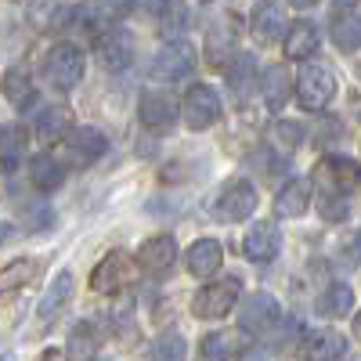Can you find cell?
<instances>
[{
    "instance_id": "8d00e7d4",
    "label": "cell",
    "mask_w": 361,
    "mask_h": 361,
    "mask_svg": "<svg viewBox=\"0 0 361 361\" xmlns=\"http://www.w3.org/2000/svg\"><path fill=\"white\" fill-rule=\"evenodd\" d=\"M40 361H69V354H66V350H44Z\"/></svg>"
},
{
    "instance_id": "2e32d148",
    "label": "cell",
    "mask_w": 361,
    "mask_h": 361,
    "mask_svg": "<svg viewBox=\"0 0 361 361\" xmlns=\"http://www.w3.org/2000/svg\"><path fill=\"white\" fill-rule=\"evenodd\" d=\"M173 260H177L173 235H152V238H145L141 250H137V267H141V271H152V275L166 271Z\"/></svg>"
},
{
    "instance_id": "277c9868",
    "label": "cell",
    "mask_w": 361,
    "mask_h": 361,
    "mask_svg": "<svg viewBox=\"0 0 361 361\" xmlns=\"http://www.w3.org/2000/svg\"><path fill=\"white\" fill-rule=\"evenodd\" d=\"M357 159L350 156H325L318 166H314V180H311V188H325V195H350L357 188Z\"/></svg>"
},
{
    "instance_id": "4316f807",
    "label": "cell",
    "mask_w": 361,
    "mask_h": 361,
    "mask_svg": "<svg viewBox=\"0 0 361 361\" xmlns=\"http://www.w3.org/2000/svg\"><path fill=\"white\" fill-rule=\"evenodd\" d=\"M314 311L322 318H347L354 311V289L347 282H333L318 300H314Z\"/></svg>"
},
{
    "instance_id": "ba28073f",
    "label": "cell",
    "mask_w": 361,
    "mask_h": 361,
    "mask_svg": "<svg viewBox=\"0 0 361 361\" xmlns=\"http://www.w3.org/2000/svg\"><path fill=\"white\" fill-rule=\"evenodd\" d=\"M134 282V260L123 250H112L90 275V289L94 293H119Z\"/></svg>"
},
{
    "instance_id": "9a60e30c",
    "label": "cell",
    "mask_w": 361,
    "mask_h": 361,
    "mask_svg": "<svg viewBox=\"0 0 361 361\" xmlns=\"http://www.w3.org/2000/svg\"><path fill=\"white\" fill-rule=\"evenodd\" d=\"M29 22H33V29H40V33H54V29H62L73 22V4L69 0H29L25 8Z\"/></svg>"
},
{
    "instance_id": "cb8c5ba5",
    "label": "cell",
    "mask_w": 361,
    "mask_h": 361,
    "mask_svg": "<svg viewBox=\"0 0 361 361\" xmlns=\"http://www.w3.org/2000/svg\"><path fill=\"white\" fill-rule=\"evenodd\" d=\"M98 58L109 73H123L130 62H134V40L127 33H112L98 44Z\"/></svg>"
},
{
    "instance_id": "f35d334b",
    "label": "cell",
    "mask_w": 361,
    "mask_h": 361,
    "mask_svg": "<svg viewBox=\"0 0 361 361\" xmlns=\"http://www.w3.org/2000/svg\"><path fill=\"white\" fill-rule=\"evenodd\" d=\"M4 238H8V228H4V224H0V246H4Z\"/></svg>"
},
{
    "instance_id": "74e56055",
    "label": "cell",
    "mask_w": 361,
    "mask_h": 361,
    "mask_svg": "<svg viewBox=\"0 0 361 361\" xmlns=\"http://www.w3.org/2000/svg\"><path fill=\"white\" fill-rule=\"evenodd\" d=\"M289 4H293V8H314L318 0H289Z\"/></svg>"
},
{
    "instance_id": "30bf717a",
    "label": "cell",
    "mask_w": 361,
    "mask_h": 361,
    "mask_svg": "<svg viewBox=\"0 0 361 361\" xmlns=\"http://www.w3.org/2000/svg\"><path fill=\"white\" fill-rule=\"evenodd\" d=\"M192 69H195V47L188 40H170L156 51L152 73L159 80H185Z\"/></svg>"
},
{
    "instance_id": "d6a6232c",
    "label": "cell",
    "mask_w": 361,
    "mask_h": 361,
    "mask_svg": "<svg viewBox=\"0 0 361 361\" xmlns=\"http://www.w3.org/2000/svg\"><path fill=\"white\" fill-rule=\"evenodd\" d=\"M94 347H98L94 329H90L87 322L76 325V329H73V354H76V357H90V354H94Z\"/></svg>"
},
{
    "instance_id": "5bb4252c",
    "label": "cell",
    "mask_w": 361,
    "mask_h": 361,
    "mask_svg": "<svg viewBox=\"0 0 361 361\" xmlns=\"http://www.w3.org/2000/svg\"><path fill=\"white\" fill-rule=\"evenodd\" d=\"M318 44H322V33H318V25H314V22L300 18V22L286 25L282 47H286V58H293V62H307V58L318 51Z\"/></svg>"
},
{
    "instance_id": "7a4b0ae2",
    "label": "cell",
    "mask_w": 361,
    "mask_h": 361,
    "mask_svg": "<svg viewBox=\"0 0 361 361\" xmlns=\"http://www.w3.org/2000/svg\"><path fill=\"white\" fill-rule=\"evenodd\" d=\"M87 73V54L76 44H54L44 58V76L58 90H73Z\"/></svg>"
},
{
    "instance_id": "4fadbf2b",
    "label": "cell",
    "mask_w": 361,
    "mask_h": 361,
    "mask_svg": "<svg viewBox=\"0 0 361 361\" xmlns=\"http://www.w3.org/2000/svg\"><path fill=\"white\" fill-rule=\"evenodd\" d=\"M137 116L148 130H166L177 123V102L166 94V90H145L137 102Z\"/></svg>"
},
{
    "instance_id": "8fae6325",
    "label": "cell",
    "mask_w": 361,
    "mask_h": 361,
    "mask_svg": "<svg viewBox=\"0 0 361 361\" xmlns=\"http://www.w3.org/2000/svg\"><path fill=\"white\" fill-rule=\"evenodd\" d=\"M279 250H282V231H279L275 221H257V224H250V231H246V238H243L246 260L267 264V260L279 257Z\"/></svg>"
},
{
    "instance_id": "8992f818",
    "label": "cell",
    "mask_w": 361,
    "mask_h": 361,
    "mask_svg": "<svg viewBox=\"0 0 361 361\" xmlns=\"http://www.w3.org/2000/svg\"><path fill=\"white\" fill-rule=\"evenodd\" d=\"M105 148H109V137L98 127H73L62 137V156L76 166H90L94 159H102Z\"/></svg>"
},
{
    "instance_id": "83f0119b",
    "label": "cell",
    "mask_w": 361,
    "mask_h": 361,
    "mask_svg": "<svg viewBox=\"0 0 361 361\" xmlns=\"http://www.w3.org/2000/svg\"><path fill=\"white\" fill-rule=\"evenodd\" d=\"M73 127H76V119H73V109L69 105H47L37 116V130H40L44 141H62Z\"/></svg>"
},
{
    "instance_id": "3957f363",
    "label": "cell",
    "mask_w": 361,
    "mask_h": 361,
    "mask_svg": "<svg viewBox=\"0 0 361 361\" xmlns=\"http://www.w3.org/2000/svg\"><path fill=\"white\" fill-rule=\"evenodd\" d=\"M238 293H243V282L238 279H221V282H209L192 296V314L195 318H224L235 304H238Z\"/></svg>"
},
{
    "instance_id": "5b68a950",
    "label": "cell",
    "mask_w": 361,
    "mask_h": 361,
    "mask_svg": "<svg viewBox=\"0 0 361 361\" xmlns=\"http://www.w3.org/2000/svg\"><path fill=\"white\" fill-rule=\"evenodd\" d=\"M221 119V94L209 83H192L185 94V123L188 130H209Z\"/></svg>"
},
{
    "instance_id": "d6986e66",
    "label": "cell",
    "mask_w": 361,
    "mask_h": 361,
    "mask_svg": "<svg viewBox=\"0 0 361 361\" xmlns=\"http://www.w3.org/2000/svg\"><path fill=\"white\" fill-rule=\"evenodd\" d=\"M307 206H311V180L296 177V180H289L286 188H279V195H275V217H286V221L304 217Z\"/></svg>"
},
{
    "instance_id": "484cf974",
    "label": "cell",
    "mask_w": 361,
    "mask_h": 361,
    "mask_svg": "<svg viewBox=\"0 0 361 361\" xmlns=\"http://www.w3.org/2000/svg\"><path fill=\"white\" fill-rule=\"evenodd\" d=\"M333 40H336V47L347 51V54L357 51V44H361V18H357L354 4L333 8Z\"/></svg>"
},
{
    "instance_id": "44dd1931",
    "label": "cell",
    "mask_w": 361,
    "mask_h": 361,
    "mask_svg": "<svg viewBox=\"0 0 361 361\" xmlns=\"http://www.w3.org/2000/svg\"><path fill=\"white\" fill-rule=\"evenodd\" d=\"M304 350H307V361H340L347 354V336L336 333V329H318V333L307 336Z\"/></svg>"
},
{
    "instance_id": "ffe728a7",
    "label": "cell",
    "mask_w": 361,
    "mask_h": 361,
    "mask_svg": "<svg viewBox=\"0 0 361 361\" xmlns=\"http://www.w3.org/2000/svg\"><path fill=\"white\" fill-rule=\"evenodd\" d=\"M40 275V260L33 257H22V260H11L8 267H0V296H15L22 293L25 286H33Z\"/></svg>"
},
{
    "instance_id": "7c38bea8",
    "label": "cell",
    "mask_w": 361,
    "mask_h": 361,
    "mask_svg": "<svg viewBox=\"0 0 361 361\" xmlns=\"http://www.w3.org/2000/svg\"><path fill=\"white\" fill-rule=\"evenodd\" d=\"M250 33L260 44H279V37H286V8L279 0H257L250 15Z\"/></svg>"
},
{
    "instance_id": "d4e9b609",
    "label": "cell",
    "mask_w": 361,
    "mask_h": 361,
    "mask_svg": "<svg viewBox=\"0 0 361 361\" xmlns=\"http://www.w3.org/2000/svg\"><path fill=\"white\" fill-rule=\"evenodd\" d=\"M0 90H4L8 105H15V109H29V105L37 102L33 76H29L25 69H18V66H11V69L4 73V80H0Z\"/></svg>"
},
{
    "instance_id": "ac0fdd59",
    "label": "cell",
    "mask_w": 361,
    "mask_h": 361,
    "mask_svg": "<svg viewBox=\"0 0 361 361\" xmlns=\"http://www.w3.org/2000/svg\"><path fill=\"white\" fill-rule=\"evenodd\" d=\"M260 94L267 102V109H282L293 98V73L286 66H267L260 73Z\"/></svg>"
},
{
    "instance_id": "4dcf8cb0",
    "label": "cell",
    "mask_w": 361,
    "mask_h": 361,
    "mask_svg": "<svg viewBox=\"0 0 361 361\" xmlns=\"http://www.w3.org/2000/svg\"><path fill=\"white\" fill-rule=\"evenodd\" d=\"M185 357H188V343L177 333H163L152 343V361H185Z\"/></svg>"
},
{
    "instance_id": "7402d4cb",
    "label": "cell",
    "mask_w": 361,
    "mask_h": 361,
    "mask_svg": "<svg viewBox=\"0 0 361 361\" xmlns=\"http://www.w3.org/2000/svg\"><path fill=\"white\" fill-rule=\"evenodd\" d=\"M246 340L238 336V333H206L202 343H199V357L202 361H235L238 354H243Z\"/></svg>"
},
{
    "instance_id": "603a6c76",
    "label": "cell",
    "mask_w": 361,
    "mask_h": 361,
    "mask_svg": "<svg viewBox=\"0 0 361 361\" xmlns=\"http://www.w3.org/2000/svg\"><path fill=\"white\" fill-rule=\"evenodd\" d=\"M69 296H73V271H58L54 282H51V289H47V296L40 300V307H37V318H40V322H54L58 314L66 311Z\"/></svg>"
},
{
    "instance_id": "d590c367",
    "label": "cell",
    "mask_w": 361,
    "mask_h": 361,
    "mask_svg": "<svg viewBox=\"0 0 361 361\" xmlns=\"http://www.w3.org/2000/svg\"><path fill=\"white\" fill-rule=\"evenodd\" d=\"M137 0H98V18H109V22H119V18H127L134 11Z\"/></svg>"
},
{
    "instance_id": "60d3db41",
    "label": "cell",
    "mask_w": 361,
    "mask_h": 361,
    "mask_svg": "<svg viewBox=\"0 0 361 361\" xmlns=\"http://www.w3.org/2000/svg\"><path fill=\"white\" fill-rule=\"evenodd\" d=\"M206 4H209V0H206Z\"/></svg>"
},
{
    "instance_id": "e575fe53",
    "label": "cell",
    "mask_w": 361,
    "mask_h": 361,
    "mask_svg": "<svg viewBox=\"0 0 361 361\" xmlns=\"http://www.w3.org/2000/svg\"><path fill=\"white\" fill-rule=\"evenodd\" d=\"M275 141L282 148H300L304 145V130H300V123H293V119H282V123L275 127Z\"/></svg>"
},
{
    "instance_id": "f546056e",
    "label": "cell",
    "mask_w": 361,
    "mask_h": 361,
    "mask_svg": "<svg viewBox=\"0 0 361 361\" xmlns=\"http://www.w3.org/2000/svg\"><path fill=\"white\" fill-rule=\"evenodd\" d=\"M25 148H29L25 127H18V123L0 127V159H4V163H15V159L25 156Z\"/></svg>"
},
{
    "instance_id": "52a82bcc",
    "label": "cell",
    "mask_w": 361,
    "mask_h": 361,
    "mask_svg": "<svg viewBox=\"0 0 361 361\" xmlns=\"http://www.w3.org/2000/svg\"><path fill=\"white\" fill-rule=\"evenodd\" d=\"M253 209H257V188H253V180H243V177L228 180L224 192L214 202L217 221H246Z\"/></svg>"
},
{
    "instance_id": "9c48e42d",
    "label": "cell",
    "mask_w": 361,
    "mask_h": 361,
    "mask_svg": "<svg viewBox=\"0 0 361 361\" xmlns=\"http://www.w3.org/2000/svg\"><path fill=\"white\" fill-rule=\"evenodd\" d=\"M279 300L271 293H250V300H243V311H238V325L250 336H264L271 325L279 322Z\"/></svg>"
},
{
    "instance_id": "e0dca14e",
    "label": "cell",
    "mask_w": 361,
    "mask_h": 361,
    "mask_svg": "<svg viewBox=\"0 0 361 361\" xmlns=\"http://www.w3.org/2000/svg\"><path fill=\"white\" fill-rule=\"evenodd\" d=\"M185 264H188V275L209 279V275H217L221 264H224V246L217 243V238H199V243H192Z\"/></svg>"
},
{
    "instance_id": "1f68e13d",
    "label": "cell",
    "mask_w": 361,
    "mask_h": 361,
    "mask_svg": "<svg viewBox=\"0 0 361 361\" xmlns=\"http://www.w3.org/2000/svg\"><path fill=\"white\" fill-rule=\"evenodd\" d=\"M253 58L250 54H238L235 62L228 66V83L235 87V94H246V87H253Z\"/></svg>"
},
{
    "instance_id": "836d02e7",
    "label": "cell",
    "mask_w": 361,
    "mask_h": 361,
    "mask_svg": "<svg viewBox=\"0 0 361 361\" xmlns=\"http://www.w3.org/2000/svg\"><path fill=\"white\" fill-rule=\"evenodd\" d=\"M322 214H325V221H347L350 195H325L322 199Z\"/></svg>"
},
{
    "instance_id": "6da1fadb",
    "label": "cell",
    "mask_w": 361,
    "mask_h": 361,
    "mask_svg": "<svg viewBox=\"0 0 361 361\" xmlns=\"http://www.w3.org/2000/svg\"><path fill=\"white\" fill-rule=\"evenodd\" d=\"M336 90H340V83L325 66H304L300 76L293 80V94L300 98L304 112H325L329 102L336 98Z\"/></svg>"
},
{
    "instance_id": "f1b7e54d",
    "label": "cell",
    "mask_w": 361,
    "mask_h": 361,
    "mask_svg": "<svg viewBox=\"0 0 361 361\" xmlns=\"http://www.w3.org/2000/svg\"><path fill=\"white\" fill-rule=\"evenodd\" d=\"M29 177H33V185L40 192H54V188H62V180H66V166H62V159L44 152L29 163Z\"/></svg>"
},
{
    "instance_id": "ab89813d",
    "label": "cell",
    "mask_w": 361,
    "mask_h": 361,
    "mask_svg": "<svg viewBox=\"0 0 361 361\" xmlns=\"http://www.w3.org/2000/svg\"><path fill=\"white\" fill-rule=\"evenodd\" d=\"M94 361H102V357H94Z\"/></svg>"
}]
</instances>
